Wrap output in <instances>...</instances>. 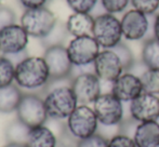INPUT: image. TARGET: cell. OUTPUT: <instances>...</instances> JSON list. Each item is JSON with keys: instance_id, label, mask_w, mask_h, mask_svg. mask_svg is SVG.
Segmentation results:
<instances>
[{"instance_id": "23", "label": "cell", "mask_w": 159, "mask_h": 147, "mask_svg": "<svg viewBox=\"0 0 159 147\" xmlns=\"http://www.w3.org/2000/svg\"><path fill=\"white\" fill-rule=\"evenodd\" d=\"M67 35H69V34L66 29V25H65V24L63 25L61 22L57 21V25H55L54 28L49 33L48 36L44 37L43 39H41V43L46 49L52 46L63 44V41Z\"/></svg>"}, {"instance_id": "25", "label": "cell", "mask_w": 159, "mask_h": 147, "mask_svg": "<svg viewBox=\"0 0 159 147\" xmlns=\"http://www.w3.org/2000/svg\"><path fill=\"white\" fill-rule=\"evenodd\" d=\"M113 49L118 53L120 59L122 60V63H124V65H125L126 72H130V70L134 67V65H135V61H134V56H133V53H132L131 49L122 41Z\"/></svg>"}, {"instance_id": "22", "label": "cell", "mask_w": 159, "mask_h": 147, "mask_svg": "<svg viewBox=\"0 0 159 147\" xmlns=\"http://www.w3.org/2000/svg\"><path fill=\"white\" fill-rule=\"evenodd\" d=\"M140 77L142 80L144 92L159 95V69L145 68Z\"/></svg>"}, {"instance_id": "4", "label": "cell", "mask_w": 159, "mask_h": 147, "mask_svg": "<svg viewBox=\"0 0 159 147\" xmlns=\"http://www.w3.org/2000/svg\"><path fill=\"white\" fill-rule=\"evenodd\" d=\"M92 36L102 49H113L122 41L121 22L116 15L102 13L94 16Z\"/></svg>"}, {"instance_id": "10", "label": "cell", "mask_w": 159, "mask_h": 147, "mask_svg": "<svg viewBox=\"0 0 159 147\" xmlns=\"http://www.w3.org/2000/svg\"><path fill=\"white\" fill-rule=\"evenodd\" d=\"M93 72L102 81L113 83L126 69L122 60L114 49H103L93 63Z\"/></svg>"}, {"instance_id": "17", "label": "cell", "mask_w": 159, "mask_h": 147, "mask_svg": "<svg viewBox=\"0 0 159 147\" xmlns=\"http://www.w3.org/2000/svg\"><path fill=\"white\" fill-rule=\"evenodd\" d=\"M94 16L90 13H76L74 12L67 19L66 29L73 37L92 36Z\"/></svg>"}, {"instance_id": "18", "label": "cell", "mask_w": 159, "mask_h": 147, "mask_svg": "<svg viewBox=\"0 0 159 147\" xmlns=\"http://www.w3.org/2000/svg\"><path fill=\"white\" fill-rule=\"evenodd\" d=\"M57 137L50 128L44 124L34 127L30 129L27 139L25 142L26 147H57Z\"/></svg>"}, {"instance_id": "3", "label": "cell", "mask_w": 159, "mask_h": 147, "mask_svg": "<svg viewBox=\"0 0 159 147\" xmlns=\"http://www.w3.org/2000/svg\"><path fill=\"white\" fill-rule=\"evenodd\" d=\"M98 126L100 122L93 107L89 105H78L66 119L65 130L78 142L98 133Z\"/></svg>"}, {"instance_id": "1", "label": "cell", "mask_w": 159, "mask_h": 147, "mask_svg": "<svg viewBox=\"0 0 159 147\" xmlns=\"http://www.w3.org/2000/svg\"><path fill=\"white\" fill-rule=\"evenodd\" d=\"M71 79L50 80L43 91L44 106L49 119L65 120L79 105L78 100L71 89Z\"/></svg>"}, {"instance_id": "24", "label": "cell", "mask_w": 159, "mask_h": 147, "mask_svg": "<svg viewBox=\"0 0 159 147\" xmlns=\"http://www.w3.org/2000/svg\"><path fill=\"white\" fill-rule=\"evenodd\" d=\"M15 80V65L4 55L0 56V88L10 86Z\"/></svg>"}, {"instance_id": "32", "label": "cell", "mask_w": 159, "mask_h": 147, "mask_svg": "<svg viewBox=\"0 0 159 147\" xmlns=\"http://www.w3.org/2000/svg\"><path fill=\"white\" fill-rule=\"evenodd\" d=\"M21 4L26 9H36L42 8L46 6V3L49 0H19Z\"/></svg>"}, {"instance_id": "2", "label": "cell", "mask_w": 159, "mask_h": 147, "mask_svg": "<svg viewBox=\"0 0 159 147\" xmlns=\"http://www.w3.org/2000/svg\"><path fill=\"white\" fill-rule=\"evenodd\" d=\"M50 80L48 65L41 56H27L15 66V84L24 93L42 95Z\"/></svg>"}, {"instance_id": "16", "label": "cell", "mask_w": 159, "mask_h": 147, "mask_svg": "<svg viewBox=\"0 0 159 147\" xmlns=\"http://www.w3.org/2000/svg\"><path fill=\"white\" fill-rule=\"evenodd\" d=\"M132 137L136 147H159V121L136 123Z\"/></svg>"}, {"instance_id": "26", "label": "cell", "mask_w": 159, "mask_h": 147, "mask_svg": "<svg viewBox=\"0 0 159 147\" xmlns=\"http://www.w3.org/2000/svg\"><path fill=\"white\" fill-rule=\"evenodd\" d=\"M131 6L144 14L153 15L159 9V0H131Z\"/></svg>"}, {"instance_id": "36", "label": "cell", "mask_w": 159, "mask_h": 147, "mask_svg": "<svg viewBox=\"0 0 159 147\" xmlns=\"http://www.w3.org/2000/svg\"><path fill=\"white\" fill-rule=\"evenodd\" d=\"M0 2H1V0H0Z\"/></svg>"}, {"instance_id": "20", "label": "cell", "mask_w": 159, "mask_h": 147, "mask_svg": "<svg viewBox=\"0 0 159 147\" xmlns=\"http://www.w3.org/2000/svg\"><path fill=\"white\" fill-rule=\"evenodd\" d=\"M141 62L146 68L159 69V40L155 37L144 40L141 51Z\"/></svg>"}, {"instance_id": "33", "label": "cell", "mask_w": 159, "mask_h": 147, "mask_svg": "<svg viewBox=\"0 0 159 147\" xmlns=\"http://www.w3.org/2000/svg\"><path fill=\"white\" fill-rule=\"evenodd\" d=\"M27 56H28V53H27V51L25 50V51H22V52H20V53H16V54L7 55L6 57H8V59L10 60V61L12 62L15 66H16L20 62H22L23 60H25Z\"/></svg>"}, {"instance_id": "13", "label": "cell", "mask_w": 159, "mask_h": 147, "mask_svg": "<svg viewBox=\"0 0 159 147\" xmlns=\"http://www.w3.org/2000/svg\"><path fill=\"white\" fill-rule=\"evenodd\" d=\"M148 15L131 9L125 12L121 20V28L124 38L130 41H140L147 36L149 30Z\"/></svg>"}, {"instance_id": "15", "label": "cell", "mask_w": 159, "mask_h": 147, "mask_svg": "<svg viewBox=\"0 0 159 147\" xmlns=\"http://www.w3.org/2000/svg\"><path fill=\"white\" fill-rule=\"evenodd\" d=\"M111 92L124 103H131L144 92V88L140 76L125 72L111 83Z\"/></svg>"}, {"instance_id": "8", "label": "cell", "mask_w": 159, "mask_h": 147, "mask_svg": "<svg viewBox=\"0 0 159 147\" xmlns=\"http://www.w3.org/2000/svg\"><path fill=\"white\" fill-rule=\"evenodd\" d=\"M67 48L69 60L74 67H88L93 65L101 52V47L93 36L74 37Z\"/></svg>"}, {"instance_id": "14", "label": "cell", "mask_w": 159, "mask_h": 147, "mask_svg": "<svg viewBox=\"0 0 159 147\" xmlns=\"http://www.w3.org/2000/svg\"><path fill=\"white\" fill-rule=\"evenodd\" d=\"M30 35L21 25L14 23L0 30V53L2 55L16 54L25 51Z\"/></svg>"}, {"instance_id": "11", "label": "cell", "mask_w": 159, "mask_h": 147, "mask_svg": "<svg viewBox=\"0 0 159 147\" xmlns=\"http://www.w3.org/2000/svg\"><path fill=\"white\" fill-rule=\"evenodd\" d=\"M42 57L48 65L51 80L71 78L74 66L69 60L66 47L63 44L49 47L46 49Z\"/></svg>"}, {"instance_id": "28", "label": "cell", "mask_w": 159, "mask_h": 147, "mask_svg": "<svg viewBox=\"0 0 159 147\" xmlns=\"http://www.w3.org/2000/svg\"><path fill=\"white\" fill-rule=\"evenodd\" d=\"M100 2L105 12L114 15L124 12L131 4V0H100Z\"/></svg>"}, {"instance_id": "30", "label": "cell", "mask_w": 159, "mask_h": 147, "mask_svg": "<svg viewBox=\"0 0 159 147\" xmlns=\"http://www.w3.org/2000/svg\"><path fill=\"white\" fill-rule=\"evenodd\" d=\"M108 147H136L133 137L126 133H117L108 139Z\"/></svg>"}, {"instance_id": "9", "label": "cell", "mask_w": 159, "mask_h": 147, "mask_svg": "<svg viewBox=\"0 0 159 147\" xmlns=\"http://www.w3.org/2000/svg\"><path fill=\"white\" fill-rule=\"evenodd\" d=\"M71 89L79 105H90L102 94V80L94 72H84L74 76Z\"/></svg>"}, {"instance_id": "5", "label": "cell", "mask_w": 159, "mask_h": 147, "mask_svg": "<svg viewBox=\"0 0 159 147\" xmlns=\"http://www.w3.org/2000/svg\"><path fill=\"white\" fill-rule=\"evenodd\" d=\"M20 25L30 37L43 39L54 28L57 19L52 11L46 7L36 9H26L21 16Z\"/></svg>"}, {"instance_id": "6", "label": "cell", "mask_w": 159, "mask_h": 147, "mask_svg": "<svg viewBox=\"0 0 159 147\" xmlns=\"http://www.w3.org/2000/svg\"><path fill=\"white\" fill-rule=\"evenodd\" d=\"M93 109L100 124L104 127H118L124 122V102L115 96L111 92L102 93L92 104Z\"/></svg>"}, {"instance_id": "29", "label": "cell", "mask_w": 159, "mask_h": 147, "mask_svg": "<svg viewBox=\"0 0 159 147\" xmlns=\"http://www.w3.org/2000/svg\"><path fill=\"white\" fill-rule=\"evenodd\" d=\"M76 147H108V139L101 133H95L87 139L78 141Z\"/></svg>"}, {"instance_id": "35", "label": "cell", "mask_w": 159, "mask_h": 147, "mask_svg": "<svg viewBox=\"0 0 159 147\" xmlns=\"http://www.w3.org/2000/svg\"><path fill=\"white\" fill-rule=\"evenodd\" d=\"M4 147H26L24 144H20V143H8Z\"/></svg>"}, {"instance_id": "19", "label": "cell", "mask_w": 159, "mask_h": 147, "mask_svg": "<svg viewBox=\"0 0 159 147\" xmlns=\"http://www.w3.org/2000/svg\"><path fill=\"white\" fill-rule=\"evenodd\" d=\"M24 92L16 84L0 88V113L10 114L16 111Z\"/></svg>"}, {"instance_id": "7", "label": "cell", "mask_w": 159, "mask_h": 147, "mask_svg": "<svg viewBox=\"0 0 159 147\" xmlns=\"http://www.w3.org/2000/svg\"><path fill=\"white\" fill-rule=\"evenodd\" d=\"M16 118L30 128L46 123L49 117L42 95L38 93H24L16 109Z\"/></svg>"}, {"instance_id": "21", "label": "cell", "mask_w": 159, "mask_h": 147, "mask_svg": "<svg viewBox=\"0 0 159 147\" xmlns=\"http://www.w3.org/2000/svg\"><path fill=\"white\" fill-rule=\"evenodd\" d=\"M30 127L24 124L19 119L13 120L6 128V140L8 143H20L25 145Z\"/></svg>"}, {"instance_id": "34", "label": "cell", "mask_w": 159, "mask_h": 147, "mask_svg": "<svg viewBox=\"0 0 159 147\" xmlns=\"http://www.w3.org/2000/svg\"><path fill=\"white\" fill-rule=\"evenodd\" d=\"M153 33L154 36L156 39L159 40V13L155 15V19H154V25H153Z\"/></svg>"}, {"instance_id": "27", "label": "cell", "mask_w": 159, "mask_h": 147, "mask_svg": "<svg viewBox=\"0 0 159 147\" xmlns=\"http://www.w3.org/2000/svg\"><path fill=\"white\" fill-rule=\"evenodd\" d=\"M98 0H66L68 7L76 13H92Z\"/></svg>"}, {"instance_id": "31", "label": "cell", "mask_w": 159, "mask_h": 147, "mask_svg": "<svg viewBox=\"0 0 159 147\" xmlns=\"http://www.w3.org/2000/svg\"><path fill=\"white\" fill-rule=\"evenodd\" d=\"M16 15L8 7L0 6V30L15 23Z\"/></svg>"}, {"instance_id": "12", "label": "cell", "mask_w": 159, "mask_h": 147, "mask_svg": "<svg viewBox=\"0 0 159 147\" xmlns=\"http://www.w3.org/2000/svg\"><path fill=\"white\" fill-rule=\"evenodd\" d=\"M129 113L136 123L159 121V95L143 92L130 103Z\"/></svg>"}]
</instances>
